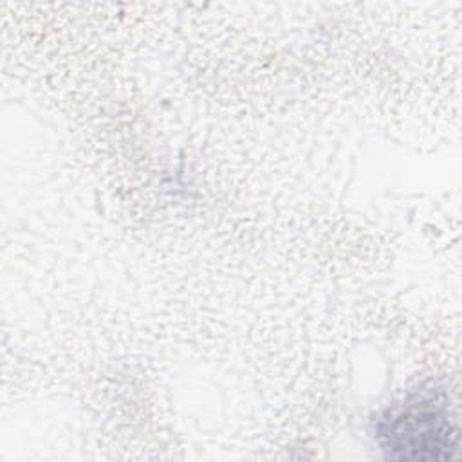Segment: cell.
<instances>
[{"mask_svg": "<svg viewBox=\"0 0 462 462\" xmlns=\"http://www.w3.org/2000/svg\"><path fill=\"white\" fill-rule=\"evenodd\" d=\"M375 437L390 458H448L457 444L448 402L433 392L411 393L386 408Z\"/></svg>", "mask_w": 462, "mask_h": 462, "instance_id": "obj_1", "label": "cell"}]
</instances>
